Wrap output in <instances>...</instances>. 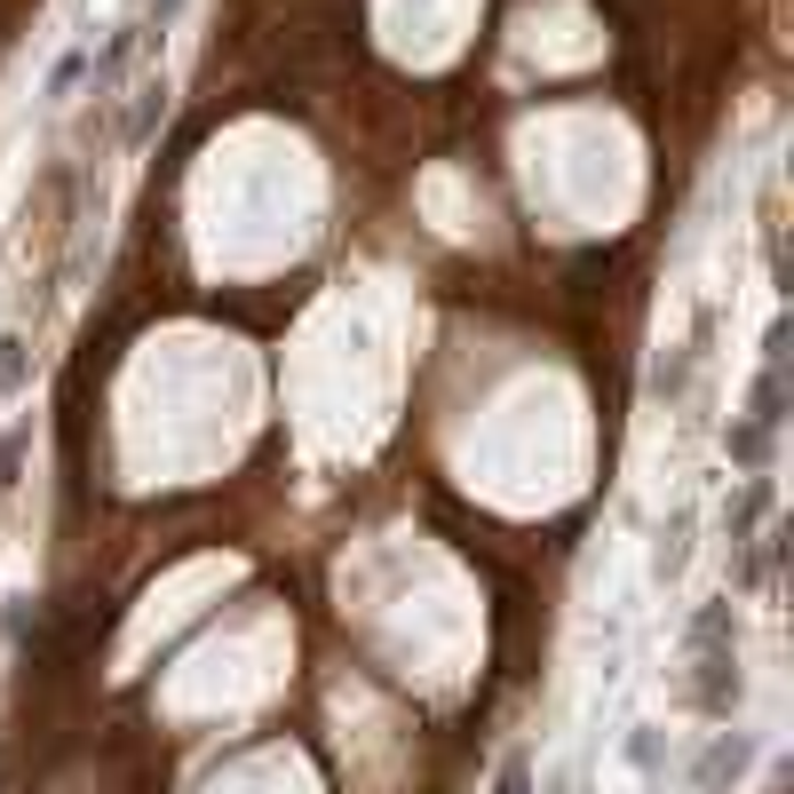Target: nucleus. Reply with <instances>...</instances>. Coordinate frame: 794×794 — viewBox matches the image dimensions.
I'll return each mask as SVG.
<instances>
[{"mask_svg": "<svg viewBox=\"0 0 794 794\" xmlns=\"http://www.w3.org/2000/svg\"><path fill=\"white\" fill-rule=\"evenodd\" d=\"M747 755H755V739H739V731L707 739L700 771H691V794H723V779H739V771H747Z\"/></svg>", "mask_w": 794, "mask_h": 794, "instance_id": "nucleus-1", "label": "nucleus"}, {"mask_svg": "<svg viewBox=\"0 0 794 794\" xmlns=\"http://www.w3.org/2000/svg\"><path fill=\"white\" fill-rule=\"evenodd\" d=\"M16 461H24V429H9V438H0V492L16 485Z\"/></svg>", "mask_w": 794, "mask_h": 794, "instance_id": "nucleus-2", "label": "nucleus"}, {"mask_svg": "<svg viewBox=\"0 0 794 794\" xmlns=\"http://www.w3.org/2000/svg\"><path fill=\"white\" fill-rule=\"evenodd\" d=\"M492 794H524V763H509V771H501V786H492Z\"/></svg>", "mask_w": 794, "mask_h": 794, "instance_id": "nucleus-3", "label": "nucleus"}]
</instances>
